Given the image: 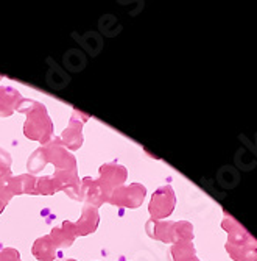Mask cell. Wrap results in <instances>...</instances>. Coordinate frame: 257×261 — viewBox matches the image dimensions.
Wrapping results in <instances>:
<instances>
[{"mask_svg":"<svg viewBox=\"0 0 257 261\" xmlns=\"http://www.w3.org/2000/svg\"><path fill=\"white\" fill-rule=\"evenodd\" d=\"M11 166V156L8 152L0 149V168H10Z\"/></svg>","mask_w":257,"mask_h":261,"instance_id":"obj_15","label":"cell"},{"mask_svg":"<svg viewBox=\"0 0 257 261\" xmlns=\"http://www.w3.org/2000/svg\"><path fill=\"white\" fill-rule=\"evenodd\" d=\"M128 177V171L123 166L117 163H106L100 168V181L108 188V191L112 193L117 188H120Z\"/></svg>","mask_w":257,"mask_h":261,"instance_id":"obj_5","label":"cell"},{"mask_svg":"<svg viewBox=\"0 0 257 261\" xmlns=\"http://www.w3.org/2000/svg\"><path fill=\"white\" fill-rule=\"evenodd\" d=\"M61 261H75V259H61Z\"/></svg>","mask_w":257,"mask_h":261,"instance_id":"obj_16","label":"cell"},{"mask_svg":"<svg viewBox=\"0 0 257 261\" xmlns=\"http://www.w3.org/2000/svg\"><path fill=\"white\" fill-rule=\"evenodd\" d=\"M119 261H123V259H119Z\"/></svg>","mask_w":257,"mask_h":261,"instance_id":"obj_17","label":"cell"},{"mask_svg":"<svg viewBox=\"0 0 257 261\" xmlns=\"http://www.w3.org/2000/svg\"><path fill=\"white\" fill-rule=\"evenodd\" d=\"M47 163H49V161H47L45 147H42V149L36 150V152L30 156V160H28V169H30V172H39V171L44 169V166H45Z\"/></svg>","mask_w":257,"mask_h":261,"instance_id":"obj_13","label":"cell"},{"mask_svg":"<svg viewBox=\"0 0 257 261\" xmlns=\"http://www.w3.org/2000/svg\"><path fill=\"white\" fill-rule=\"evenodd\" d=\"M16 110L19 113L27 114V122L23 125V135L33 141H39L44 146L49 144L53 135V124L45 107L39 102L31 100V107H25L20 102Z\"/></svg>","mask_w":257,"mask_h":261,"instance_id":"obj_1","label":"cell"},{"mask_svg":"<svg viewBox=\"0 0 257 261\" xmlns=\"http://www.w3.org/2000/svg\"><path fill=\"white\" fill-rule=\"evenodd\" d=\"M31 252L39 261H53L56 256V246L50 236H42V238L35 241Z\"/></svg>","mask_w":257,"mask_h":261,"instance_id":"obj_11","label":"cell"},{"mask_svg":"<svg viewBox=\"0 0 257 261\" xmlns=\"http://www.w3.org/2000/svg\"><path fill=\"white\" fill-rule=\"evenodd\" d=\"M0 261H22L20 255L16 249H2L0 250Z\"/></svg>","mask_w":257,"mask_h":261,"instance_id":"obj_14","label":"cell"},{"mask_svg":"<svg viewBox=\"0 0 257 261\" xmlns=\"http://www.w3.org/2000/svg\"><path fill=\"white\" fill-rule=\"evenodd\" d=\"M87 119H81L78 121V111H74L72 114V119H70L69 127L66 128V132L62 133L61 139H62V144H66L67 149L70 150H78L83 144V135H81V128L83 124Z\"/></svg>","mask_w":257,"mask_h":261,"instance_id":"obj_7","label":"cell"},{"mask_svg":"<svg viewBox=\"0 0 257 261\" xmlns=\"http://www.w3.org/2000/svg\"><path fill=\"white\" fill-rule=\"evenodd\" d=\"M77 236H78V231H77L75 224H72L70 221H64L61 227H56L52 230L50 238L56 247L66 249L72 246V243L77 240Z\"/></svg>","mask_w":257,"mask_h":261,"instance_id":"obj_8","label":"cell"},{"mask_svg":"<svg viewBox=\"0 0 257 261\" xmlns=\"http://www.w3.org/2000/svg\"><path fill=\"white\" fill-rule=\"evenodd\" d=\"M111 193L108 188L99 180L93 178H84L81 183V199H86L87 203L93 208L102 206L105 202H109Z\"/></svg>","mask_w":257,"mask_h":261,"instance_id":"obj_4","label":"cell"},{"mask_svg":"<svg viewBox=\"0 0 257 261\" xmlns=\"http://www.w3.org/2000/svg\"><path fill=\"white\" fill-rule=\"evenodd\" d=\"M56 181L58 191H64L69 194V197L81 200V183L77 175V169L69 171H56L52 175Z\"/></svg>","mask_w":257,"mask_h":261,"instance_id":"obj_6","label":"cell"},{"mask_svg":"<svg viewBox=\"0 0 257 261\" xmlns=\"http://www.w3.org/2000/svg\"><path fill=\"white\" fill-rule=\"evenodd\" d=\"M20 102L22 97L16 89L10 86H2L0 88V117H7L13 114V111L17 108Z\"/></svg>","mask_w":257,"mask_h":261,"instance_id":"obj_10","label":"cell"},{"mask_svg":"<svg viewBox=\"0 0 257 261\" xmlns=\"http://www.w3.org/2000/svg\"><path fill=\"white\" fill-rule=\"evenodd\" d=\"M99 222H100L99 210L90 206V205H86L83 208L80 221L75 224L77 231H78V236L80 234H90V233H93V231L97 230V227H99Z\"/></svg>","mask_w":257,"mask_h":261,"instance_id":"obj_9","label":"cell"},{"mask_svg":"<svg viewBox=\"0 0 257 261\" xmlns=\"http://www.w3.org/2000/svg\"><path fill=\"white\" fill-rule=\"evenodd\" d=\"M145 188L142 185H130L126 188H117L109 197V202L117 206L125 208H137L144 200Z\"/></svg>","mask_w":257,"mask_h":261,"instance_id":"obj_2","label":"cell"},{"mask_svg":"<svg viewBox=\"0 0 257 261\" xmlns=\"http://www.w3.org/2000/svg\"><path fill=\"white\" fill-rule=\"evenodd\" d=\"M58 191V186L53 177H42L36 180L35 186V194H42V196H52Z\"/></svg>","mask_w":257,"mask_h":261,"instance_id":"obj_12","label":"cell"},{"mask_svg":"<svg viewBox=\"0 0 257 261\" xmlns=\"http://www.w3.org/2000/svg\"><path fill=\"white\" fill-rule=\"evenodd\" d=\"M50 146H44L47 153V161L52 163L56 171H69L77 169V161L70 155L61 144L59 139H55L53 142H49Z\"/></svg>","mask_w":257,"mask_h":261,"instance_id":"obj_3","label":"cell"}]
</instances>
